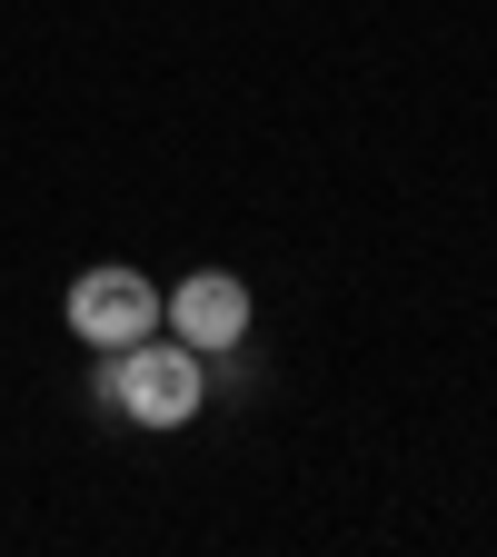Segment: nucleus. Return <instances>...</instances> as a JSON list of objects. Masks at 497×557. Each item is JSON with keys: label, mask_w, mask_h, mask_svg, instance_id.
<instances>
[{"label": "nucleus", "mask_w": 497, "mask_h": 557, "mask_svg": "<svg viewBox=\"0 0 497 557\" xmlns=\"http://www.w3.org/2000/svg\"><path fill=\"white\" fill-rule=\"evenodd\" d=\"M100 398H110V408H129L139 429H179V418H199V408H209L199 348H189V338H129V348H110Z\"/></svg>", "instance_id": "1"}, {"label": "nucleus", "mask_w": 497, "mask_h": 557, "mask_svg": "<svg viewBox=\"0 0 497 557\" xmlns=\"http://www.w3.org/2000/svg\"><path fill=\"white\" fill-rule=\"evenodd\" d=\"M70 329L110 359V348H129V338L160 329V289L139 269H80V278H70Z\"/></svg>", "instance_id": "2"}, {"label": "nucleus", "mask_w": 497, "mask_h": 557, "mask_svg": "<svg viewBox=\"0 0 497 557\" xmlns=\"http://www.w3.org/2000/svg\"><path fill=\"white\" fill-rule=\"evenodd\" d=\"M160 319L199 348V359H229V348L249 338V289H239L229 269H199V278H179V289L160 299Z\"/></svg>", "instance_id": "3"}]
</instances>
